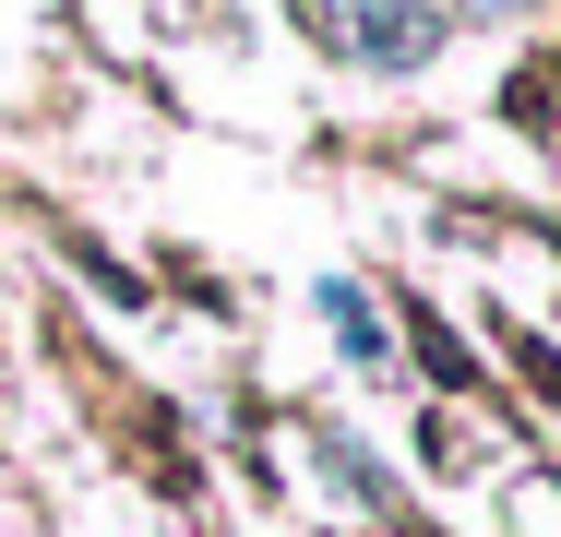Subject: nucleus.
I'll return each instance as SVG.
<instances>
[{"label": "nucleus", "mask_w": 561, "mask_h": 537, "mask_svg": "<svg viewBox=\"0 0 561 537\" xmlns=\"http://www.w3.org/2000/svg\"><path fill=\"white\" fill-rule=\"evenodd\" d=\"M323 36H335L358 72H431L443 60V12L431 0H335Z\"/></svg>", "instance_id": "nucleus-1"}, {"label": "nucleus", "mask_w": 561, "mask_h": 537, "mask_svg": "<svg viewBox=\"0 0 561 537\" xmlns=\"http://www.w3.org/2000/svg\"><path fill=\"white\" fill-rule=\"evenodd\" d=\"M323 322L346 334V358H358V370H382V322H370V287H346V275H323Z\"/></svg>", "instance_id": "nucleus-2"}, {"label": "nucleus", "mask_w": 561, "mask_h": 537, "mask_svg": "<svg viewBox=\"0 0 561 537\" xmlns=\"http://www.w3.org/2000/svg\"><path fill=\"white\" fill-rule=\"evenodd\" d=\"M466 12H490V24H514V12H538V0H466Z\"/></svg>", "instance_id": "nucleus-3"}]
</instances>
